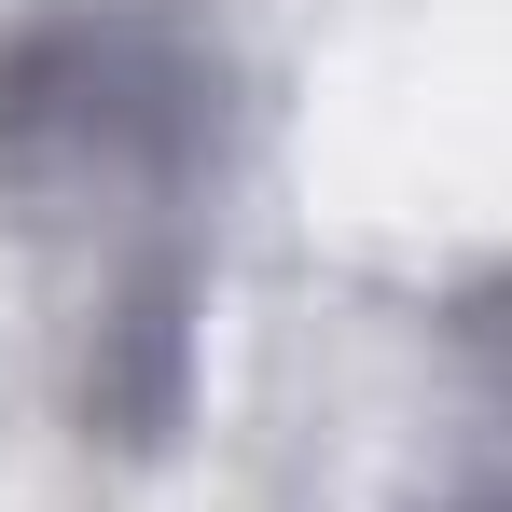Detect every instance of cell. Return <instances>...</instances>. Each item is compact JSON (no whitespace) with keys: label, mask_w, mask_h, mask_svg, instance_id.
Instances as JSON below:
<instances>
[{"label":"cell","mask_w":512,"mask_h":512,"mask_svg":"<svg viewBox=\"0 0 512 512\" xmlns=\"http://www.w3.org/2000/svg\"><path fill=\"white\" fill-rule=\"evenodd\" d=\"M236 153V56L194 0L0 14V194L14 208H194Z\"/></svg>","instance_id":"cell-1"},{"label":"cell","mask_w":512,"mask_h":512,"mask_svg":"<svg viewBox=\"0 0 512 512\" xmlns=\"http://www.w3.org/2000/svg\"><path fill=\"white\" fill-rule=\"evenodd\" d=\"M457 333H471V346H485V360H499V374H512V250L485 263L471 291H457Z\"/></svg>","instance_id":"cell-3"},{"label":"cell","mask_w":512,"mask_h":512,"mask_svg":"<svg viewBox=\"0 0 512 512\" xmlns=\"http://www.w3.org/2000/svg\"><path fill=\"white\" fill-rule=\"evenodd\" d=\"M194 305H208V277H194L180 236H153V250L84 305L70 429H84L97 457H167L180 443V416H194Z\"/></svg>","instance_id":"cell-2"},{"label":"cell","mask_w":512,"mask_h":512,"mask_svg":"<svg viewBox=\"0 0 512 512\" xmlns=\"http://www.w3.org/2000/svg\"><path fill=\"white\" fill-rule=\"evenodd\" d=\"M443 512H512V485H457V499H443Z\"/></svg>","instance_id":"cell-4"}]
</instances>
